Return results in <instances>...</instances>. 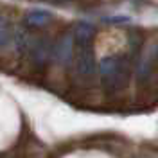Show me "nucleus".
Wrapping results in <instances>:
<instances>
[]
</instances>
